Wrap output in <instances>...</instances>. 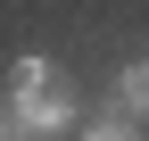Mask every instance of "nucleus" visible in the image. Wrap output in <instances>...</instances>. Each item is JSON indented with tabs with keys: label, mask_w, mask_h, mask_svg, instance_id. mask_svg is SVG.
I'll use <instances>...</instances> for the list:
<instances>
[{
	"label": "nucleus",
	"mask_w": 149,
	"mask_h": 141,
	"mask_svg": "<svg viewBox=\"0 0 149 141\" xmlns=\"http://www.w3.org/2000/svg\"><path fill=\"white\" fill-rule=\"evenodd\" d=\"M8 116H17L25 133L58 141V133L83 125V100L58 83V66H50V58H17V66H8Z\"/></svg>",
	"instance_id": "nucleus-1"
},
{
	"label": "nucleus",
	"mask_w": 149,
	"mask_h": 141,
	"mask_svg": "<svg viewBox=\"0 0 149 141\" xmlns=\"http://www.w3.org/2000/svg\"><path fill=\"white\" fill-rule=\"evenodd\" d=\"M108 116L149 125V58H124V66H116V83H108Z\"/></svg>",
	"instance_id": "nucleus-2"
},
{
	"label": "nucleus",
	"mask_w": 149,
	"mask_h": 141,
	"mask_svg": "<svg viewBox=\"0 0 149 141\" xmlns=\"http://www.w3.org/2000/svg\"><path fill=\"white\" fill-rule=\"evenodd\" d=\"M83 141H141V125H124V116H100V125H83Z\"/></svg>",
	"instance_id": "nucleus-3"
},
{
	"label": "nucleus",
	"mask_w": 149,
	"mask_h": 141,
	"mask_svg": "<svg viewBox=\"0 0 149 141\" xmlns=\"http://www.w3.org/2000/svg\"><path fill=\"white\" fill-rule=\"evenodd\" d=\"M0 141H25V125L8 116V100H0Z\"/></svg>",
	"instance_id": "nucleus-4"
},
{
	"label": "nucleus",
	"mask_w": 149,
	"mask_h": 141,
	"mask_svg": "<svg viewBox=\"0 0 149 141\" xmlns=\"http://www.w3.org/2000/svg\"><path fill=\"white\" fill-rule=\"evenodd\" d=\"M25 141H42V133H25Z\"/></svg>",
	"instance_id": "nucleus-5"
}]
</instances>
